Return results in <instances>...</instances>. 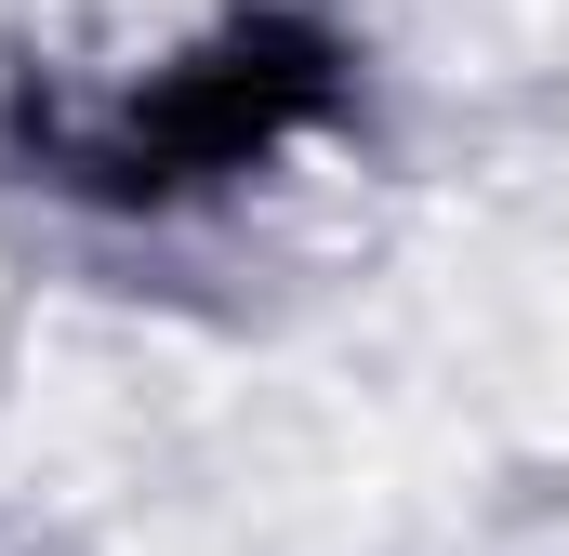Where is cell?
<instances>
[{"label":"cell","mask_w":569,"mask_h":556,"mask_svg":"<svg viewBox=\"0 0 569 556\" xmlns=\"http://www.w3.org/2000/svg\"><path fill=\"white\" fill-rule=\"evenodd\" d=\"M331 80H345V53H331L305 13H239L226 40H199L186 67H159V93H133L120 120L53 133V159H67V186H93V199H186V186L266 159L279 133H305V120L331 107Z\"/></svg>","instance_id":"1"}]
</instances>
